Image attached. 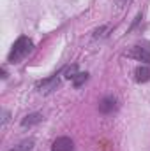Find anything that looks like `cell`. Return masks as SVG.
I'll return each mask as SVG.
<instances>
[{
  "label": "cell",
  "mask_w": 150,
  "mask_h": 151,
  "mask_svg": "<svg viewBox=\"0 0 150 151\" xmlns=\"http://www.w3.org/2000/svg\"><path fill=\"white\" fill-rule=\"evenodd\" d=\"M39 121H42V116H41L39 113H34V114H28V116L21 121V125H23V127H30V125L39 123Z\"/></svg>",
  "instance_id": "7"
},
{
  "label": "cell",
  "mask_w": 150,
  "mask_h": 151,
  "mask_svg": "<svg viewBox=\"0 0 150 151\" xmlns=\"http://www.w3.org/2000/svg\"><path fill=\"white\" fill-rule=\"evenodd\" d=\"M32 47H34V42H32V39L28 37H20L14 44H12V49H11V53H9V56H7V62H11V63H18V62H21L30 51H32Z\"/></svg>",
  "instance_id": "1"
},
{
  "label": "cell",
  "mask_w": 150,
  "mask_h": 151,
  "mask_svg": "<svg viewBox=\"0 0 150 151\" xmlns=\"http://www.w3.org/2000/svg\"><path fill=\"white\" fill-rule=\"evenodd\" d=\"M76 70H78V67H76V65H73V67H69V69H67V72H66V74H67V77H69V79H74Z\"/></svg>",
  "instance_id": "10"
},
{
  "label": "cell",
  "mask_w": 150,
  "mask_h": 151,
  "mask_svg": "<svg viewBox=\"0 0 150 151\" xmlns=\"http://www.w3.org/2000/svg\"><path fill=\"white\" fill-rule=\"evenodd\" d=\"M129 56H133V58H136V60H140V62L150 63V42L143 40V42H140V44L133 46V49H131Z\"/></svg>",
  "instance_id": "2"
},
{
  "label": "cell",
  "mask_w": 150,
  "mask_h": 151,
  "mask_svg": "<svg viewBox=\"0 0 150 151\" xmlns=\"http://www.w3.org/2000/svg\"><path fill=\"white\" fill-rule=\"evenodd\" d=\"M87 79H88V74H87V72H78V74L74 76V79H73V81H74V86H81Z\"/></svg>",
  "instance_id": "9"
},
{
  "label": "cell",
  "mask_w": 150,
  "mask_h": 151,
  "mask_svg": "<svg viewBox=\"0 0 150 151\" xmlns=\"http://www.w3.org/2000/svg\"><path fill=\"white\" fill-rule=\"evenodd\" d=\"M150 79V69L149 67H136V70H134V81L136 83H147Z\"/></svg>",
  "instance_id": "5"
},
{
  "label": "cell",
  "mask_w": 150,
  "mask_h": 151,
  "mask_svg": "<svg viewBox=\"0 0 150 151\" xmlns=\"http://www.w3.org/2000/svg\"><path fill=\"white\" fill-rule=\"evenodd\" d=\"M117 109V100L113 99V97H106V99H103L101 102H99V111L103 114H110L113 113Z\"/></svg>",
  "instance_id": "4"
},
{
  "label": "cell",
  "mask_w": 150,
  "mask_h": 151,
  "mask_svg": "<svg viewBox=\"0 0 150 151\" xmlns=\"http://www.w3.org/2000/svg\"><path fill=\"white\" fill-rule=\"evenodd\" d=\"M34 148V139H25L20 144H16L14 148H11L9 151H30Z\"/></svg>",
  "instance_id": "6"
},
{
  "label": "cell",
  "mask_w": 150,
  "mask_h": 151,
  "mask_svg": "<svg viewBox=\"0 0 150 151\" xmlns=\"http://www.w3.org/2000/svg\"><path fill=\"white\" fill-rule=\"evenodd\" d=\"M51 151H74V142L69 137H58L53 142Z\"/></svg>",
  "instance_id": "3"
},
{
  "label": "cell",
  "mask_w": 150,
  "mask_h": 151,
  "mask_svg": "<svg viewBox=\"0 0 150 151\" xmlns=\"http://www.w3.org/2000/svg\"><path fill=\"white\" fill-rule=\"evenodd\" d=\"M57 84H58V79H57V76H55V77H51L50 81H44V83L41 84V88H48V91H51V90H55Z\"/></svg>",
  "instance_id": "8"
}]
</instances>
